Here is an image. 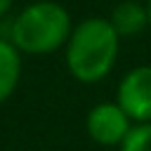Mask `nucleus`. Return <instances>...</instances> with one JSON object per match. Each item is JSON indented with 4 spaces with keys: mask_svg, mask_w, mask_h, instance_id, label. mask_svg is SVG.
<instances>
[{
    "mask_svg": "<svg viewBox=\"0 0 151 151\" xmlns=\"http://www.w3.org/2000/svg\"><path fill=\"white\" fill-rule=\"evenodd\" d=\"M109 21L120 38H134L142 31H149V12H146V5H142L139 0L118 2L111 12Z\"/></svg>",
    "mask_w": 151,
    "mask_h": 151,
    "instance_id": "obj_5",
    "label": "nucleus"
},
{
    "mask_svg": "<svg viewBox=\"0 0 151 151\" xmlns=\"http://www.w3.org/2000/svg\"><path fill=\"white\" fill-rule=\"evenodd\" d=\"M21 52L9 38L0 35V104H5L21 80Z\"/></svg>",
    "mask_w": 151,
    "mask_h": 151,
    "instance_id": "obj_6",
    "label": "nucleus"
},
{
    "mask_svg": "<svg viewBox=\"0 0 151 151\" xmlns=\"http://www.w3.org/2000/svg\"><path fill=\"white\" fill-rule=\"evenodd\" d=\"M113 101L130 116L134 125L151 123V64L130 68L120 78Z\"/></svg>",
    "mask_w": 151,
    "mask_h": 151,
    "instance_id": "obj_3",
    "label": "nucleus"
},
{
    "mask_svg": "<svg viewBox=\"0 0 151 151\" xmlns=\"http://www.w3.org/2000/svg\"><path fill=\"white\" fill-rule=\"evenodd\" d=\"M73 26L76 24L61 2L35 0L9 19L7 38L21 54L45 57L66 47Z\"/></svg>",
    "mask_w": 151,
    "mask_h": 151,
    "instance_id": "obj_2",
    "label": "nucleus"
},
{
    "mask_svg": "<svg viewBox=\"0 0 151 151\" xmlns=\"http://www.w3.org/2000/svg\"><path fill=\"white\" fill-rule=\"evenodd\" d=\"M120 151H151V123H137L118 146Z\"/></svg>",
    "mask_w": 151,
    "mask_h": 151,
    "instance_id": "obj_7",
    "label": "nucleus"
},
{
    "mask_svg": "<svg viewBox=\"0 0 151 151\" xmlns=\"http://www.w3.org/2000/svg\"><path fill=\"white\" fill-rule=\"evenodd\" d=\"M132 125L130 116L116 101H99L85 116V130L99 146H120Z\"/></svg>",
    "mask_w": 151,
    "mask_h": 151,
    "instance_id": "obj_4",
    "label": "nucleus"
},
{
    "mask_svg": "<svg viewBox=\"0 0 151 151\" xmlns=\"http://www.w3.org/2000/svg\"><path fill=\"white\" fill-rule=\"evenodd\" d=\"M118 52L120 35L104 17H87L78 21L64 47L66 68L83 85H94L104 80L113 71Z\"/></svg>",
    "mask_w": 151,
    "mask_h": 151,
    "instance_id": "obj_1",
    "label": "nucleus"
},
{
    "mask_svg": "<svg viewBox=\"0 0 151 151\" xmlns=\"http://www.w3.org/2000/svg\"><path fill=\"white\" fill-rule=\"evenodd\" d=\"M146 12H149V33H151V0L146 2Z\"/></svg>",
    "mask_w": 151,
    "mask_h": 151,
    "instance_id": "obj_9",
    "label": "nucleus"
},
{
    "mask_svg": "<svg viewBox=\"0 0 151 151\" xmlns=\"http://www.w3.org/2000/svg\"><path fill=\"white\" fill-rule=\"evenodd\" d=\"M12 5H14V0H0V21H2V19H7V14H9Z\"/></svg>",
    "mask_w": 151,
    "mask_h": 151,
    "instance_id": "obj_8",
    "label": "nucleus"
}]
</instances>
